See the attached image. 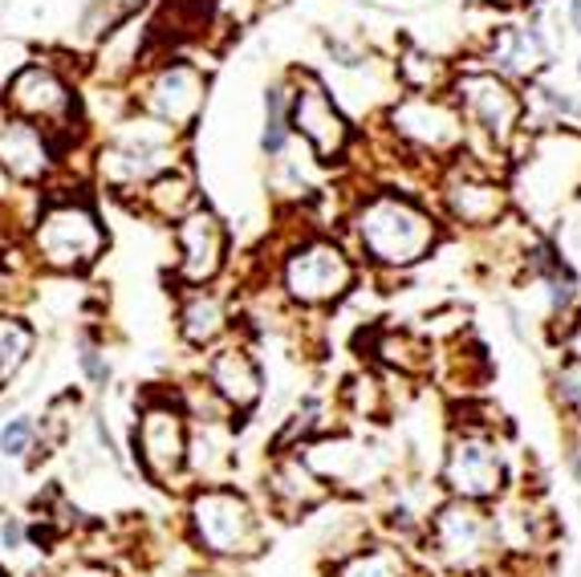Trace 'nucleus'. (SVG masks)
Returning a JSON list of instances; mask_svg holds the SVG:
<instances>
[{
    "label": "nucleus",
    "instance_id": "obj_1",
    "mask_svg": "<svg viewBox=\"0 0 581 577\" xmlns=\"http://www.w3.org/2000/svg\"><path fill=\"white\" fill-rule=\"evenodd\" d=\"M358 240L382 265H415L435 245V225L423 208L399 196H374L358 212Z\"/></svg>",
    "mask_w": 581,
    "mask_h": 577
},
{
    "label": "nucleus",
    "instance_id": "obj_2",
    "mask_svg": "<svg viewBox=\"0 0 581 577\" xmlns=\"http://www.w3.org/2000/svg\"><path fill=\"white\" fill-rule=\"evenodd\" d=\"M107 248V232L98 225L90 203L82 200H53L41 208L33 225V252L41 265L58 272L90 269Z\"/></svg>",
    "mask_w": 581,
    "mask_h": 577
},
{
    "label": "nucleus",
    "instance_id": "obj_3",
    "mask_svg": "<svg viewBox=\"0 0 581 577\" xmlns=\"http://www.w3.org/2000/svg\"><path fill=\"white\" fill-rule=\"evenodd\" d=\"M196 541L216 557H252L261 549V520L244 496L228 488H203L188 508Z\"/></svg>",
    "mask_w": 581,
    "mask_h": 577
},
{
    "label": "nucleus",
    "instance_id": "obj_4",
    "mask_svg": "<svg viewBox=\"0 0 581 577\" xmlns=\"http://www.w3.org/2000/svg\"><path fill=\"white\" fill-rule=\"evenodd\" d=\"M171 130L159 118H139V122H127V127L114 135V139L102 147V179L110 188L131 191L147 188L154 176L171 171Z\"/></svg>",
    "mask_w": 581,
    "mask_h": 577
},
{
    "label": "nucleus",
    "instance_id": "obj_5",
    "mask_svg": "<svg viewBox=\"0 0 581 577\" xmlns=\"http://www.w3.org/2000/svg\"><path fill=\"white\" fill-rule=\"evenodd\" d=\"M354 285V265L330 240H309L286 260V289L301 306H330Z\"/></svg>",
    "mask_w": 581,
    "mask_h": 577
},
{
    "label": "nucleus",
    "instance_id": "obj_6",
    "mask_svg": "<svg viewBox=\"0 0 581 577\" xmlns=\"http://www.w3.org/2000/svg\"><path fill=\"white\" fill-rule=\"evenodd\" d=\"M134 448H139V460L151 480L167 484L171 476H179V468L188 464V419L176 402H151L139 415Z\"/></svg>",
    "mask_w": 581,
    "mask_h": 577
},
{
    "label": "nucleus",
    "instance_id": "obj_7",
    "mask_svg": "<svg viewBox=\"0 0 581 577\" xmlns=\"http://www.w3.org/2000/svg\"><path fill=\"white\" fill-rule=\"evenodd\" d=\"M9 107L17 110V118H29V122H46V130H66L78 115V102H73V90L66 86L58 70L49 66H24L17 78L9 82Z\"/></svg>",
    "mask_w": 581,
    "mask_h": 577
},
{
    "label": "nucleus",
    "instance_id": "obj_8",
    "mask_svg": "<svg viewBox=\"0 0 581 577\" xmlns=\"http://www.w3.org/2000/svg\"><path fill=\"white\" fill-rule=\"evenodd\" d=\"M176 240H179V281L183 285H208L216 272L224 269L228 236L216 212L191 208L176 225Z\"/></svg>",
    "mask_w": 581,
    "mask_h": 577
},
{
    "label": "nucleus",
    "instance_id": "obj_9",
    "mask_svg": "<svg viewBox=\"0 0 581 577\" xmlns=\"http://www.w3.org/2000/svg\"><path fill=\"white\" fill-rule=\"evenodd\" d=\"M203 94H208V82L196 66H163L154 70L143 86V107L151 110V118L167 122V127H191L196 115L203 110Z\"/></svg>",
    "mask_w": 581,
    "mask_h": 577
},
{
    "label": "nucleus",
    "instance_id": "obj_10",
    "mask_svg": "<svg viewBox=\"0 0 581 577\" xmlns=\"http://www.w3.org/2000/svg\"><path fill=\"white\" fill-rule=\"evenodd\" d=\"M492 541H497V529H492V520L472 508L468 500H455V505L439 508L435 517V545L443 561L460 569H475L492 554Z\"/></svg>",
    "mask_w": 581,
    "mask_h": 577
},
{
    "label": "nucleus",
    "instance_id": "obj_11",
    "mask_svg": "<svg viewBox=\"0 0 581 577\" xmlns=\"http://www.w3.org/2000/svg\"><path fill=\"white\" fill-rule=\"evenodd\" d=\"M58 163V147L46 127H37L29 118H0V167L17 183H41L49 179Z\"/></svg>",
    "mask_w": 581,
    "mask_h": 577
},
{
    "label": "nucleus",
    "instance_id": "obj_12",
    "mask_svg": "<svg viewBox=\"0 0 581 577\" xmlns=\"http://www.w3.org/2000/svg\"><path fill=\"white\" fill-rule=\"evenodd\" d=\"M460 102L475 127L488 130L497 142H509L512 130H517V122H521V115H524L521 98L512 94L509 82H500L497 73H463Z\"/></svg>",
    "mask_w": 581,
    "mask_h": 577
},
{
    "label": "nucleus",
    "instance_id": "obj_13",
    "mask_svg": "<svg viewBox=\"0 0 581 577\" xmlns=\"http://www.w3.org/2000/svg\"><path fill=\"white\" fill-rule=\"evenodd\" d=\"M293 127L309 139V147L318 151V159H333L345 151L350 127L330 102V94L321 90L313 78H301V90L293 94Z\"/></svg>",
    "mask_w": 581,
    "mask_h": 577
},
{
    "label": "nucleus",
    "instance_id": "obj_14",
    "mask_svg": "<svg viewBox=\"0 0 581 577\" xmlns=\"http://www.w3.org/2000/svg\"><path fill=\"white\" fill-rule=\"evenodd\" d=\"M451 493H460L463 500H484L497 496L504 484V464H500L497 448L488 439L463 436L448 456V471H443Z\"/></svg>",
    "mask_w": 581,
    "mask_h": 577
},
{
    "label": "nucleus",
    "instance_id": "obj_15",
    "mask_svg": "<svg viewBox=\"0 0 581 577\" xmlns=\"http://www.w3.org/2000/svg\"><path fill=\"white\" fill-rule=\"evenodd\" d=\"M391 118L399 135H407L419 147H431V151H451L463 142V118L443 107L439 98H407L394 107Z\"/></svg>",
    "mask_w": 581,
    "mask_h": 577
},
{
    "label": "nucleus",
    "instance_id": "obj_16",
    "mask_svg": "<svg viewBox=\"0 0 581 577\" xmlns=\"http://www.w3.org/2000/svg\"><path fill=\"white\" fill-rule=\"evenodd\" d=\"M208 382L228 407H237V411H249L252 402L261 399V366L252 362L249 350H240V346H228V350L212 354V362H208Z\"/></svg>",
    "mask_w": 581,
    "mask_h": 577
},
{
    "label": "nucleus",
    "instance_id": "obj_17",
    "mask_svg": "<svg viewBox=\"0 0 581 577\" xmlns=\"http://www.w3.org/2000/svg\"><path fill=\"white\" fill-rule=\"evenodd\" d=\"M269 493H273V505L281 513H301V508H313L325 500V484L313 476V468L301 460H286L273 468V480H269Z\"/></svg>",
    "mask_w": 581,
    "mask_h": 577
},
{
    "label": "nucleus",
    "instance_id": "obj_18",
    "mask_svg": "<svg viewBox=\"0 0 581 577\" xmlns=\"http://www.w3.org/2000/svg\"><path fill=\"white\" fill-rule=\"evenodd\" d=\"M448 208L463 225H492L504 212V191L484 179H460L448 188Z\"/></svg>",
    "mask_w": 581,
    "mask_h": 577
},
{
    "label": "nucleus",
    "instance_id": "obj_19",
    "mask_svg": "<svg viewBox=\"0 0 581 577\" xmlns=\"http://www.w3.org/2000/svg\"><path fill=\"white\" fill-rule=\"evenodd\" d=\"M224 330H228L224 301L216 294H208V289H196V294L183 301V309H179V334H183L191 346H212Z\"/></svg>",
    "mask_w": 581,
    "mask_h": 577
},
{
    "label": "nucleus",
    "instance_id": "obj_20",
    "mask_svg": "<svg viewBox=\"0 0 581 577\" xmlns=\"http://www.w3.org/2000/svg\"><path fill=\"white\" fill-rule=\"evenodd\" d=\"M147 203H151V212L163 216V220H183L191 208H200V203H196V183H191L183 171L154 176L151 183H147Z\"/></svg>",
    "mask_w": 581,
    "mask_h": 577
},
{
    "label": "nucleus",
    "instance_id": "obj_21",
    "mask_svg": "<svg viewBox=\"0 0 581 577\" xmlns=\"http://www.w3.org/2000/svg\"><path fill=\"white\" fill-rule=\"evenodd\" d=\"M497 58L509 73H537L549 61V49L533 29H504L497 41Z\"/></svg>",
    "mask_w": 581,
    "mask_h": 577
},
{
    "label": "nucleus",
    "instance_id": "obj_22",
    "mask_svg": "<svg viewBox=\"0 0 581 577\" xmlns=\"http://www.w3.org/2000/svg\"><path fill=\"white\" fill-rule=\"evenodd\" d=\"M33 354V330L21 318H0V382L12 378Z\"/></svg>",
    "mask_w": 581,
    "mask_h": 577
},
{
    "label": "nucleus",
    "instance_id": "obj_23",
    "mask_svg": "<svg viewBox=\"0 0 581 577\" xmlns=\"http://www.w3.org/2000/svg\"><path fill=\"white\" fill-rule=\"evenodd\" d=\"M379 354L391 366L407 370V375H419V370H428V362H431V350L419 342V338H411V334H387L379 342Z\"/></svg>",
    "mask_w": 581,
    "mask_h": 577
},
{
    "label": "nucleus",
    "instance_id": "obj_24",
    "mask_svg": "<svg viewBox=\"0 0 581 577\" xmlns=\"http://www.w3.org/2000/svg\"><path fill=\"white\" fill-rule=\"evenodd\" d=\"M338 577H403V566H399V557L387 554V549H370V554H358L350 557Z\"/></svg>",
    "mask_w": 581,
    "mask_h": 577
},
{
    "label": "nucleus",
    "instance_id": "obj_25",
    "mask_svg": "<svg viewBox=\"0 0 581 577\" xmlns=\"http://www.w3.org/2000/svg\"><path fill=\"white\" fill-rule=\"evenodd\" d=\"M403 82L411 86V90H431V86L443 82V66H439L435 58H423V53H407Z\"/></svg>",
    "mask_w": 581,
    "mask_h": 577
},
{
    "label": "nucleus",
    "instance_id": "obj_26",
    "mask_svg": "<svg viewBox=\"0 0 581 577\" xmlns=\"http://www.w3.org/2000/svg\"><path fill=\"white\" fill-rule=\"evenodd\" d=\"M286 94L281 90H269V122H264V151L277 155L286 151Z\"/></svg>",
    "mask_w": 581,
    "mask_h": 577
},
{
    "label": "nucleus",
    "instance_id": "obj_27",
    "mask_svg": "<svg viewBox=\"0 0 581 577\" xmlns=\"http://www.w3.org/2000/svg\"><path fill=\"white\" fill-rule=\"evenodd\" d=\"M33 439H37V431L29 419H9V427L0 431V451H4L9 460H21L24 451L33 448Z\"/></svg>",
    "mask_w": 581,
    "mask_h": 577
},
{
    "label": "nucleus",
    "instance_id": "obj_28",
    "mask_svg": "<svg viewBox=\"0 0 581 577\" xmlns=\"http://www.w3.org/2000/svg\"><path fill=\"white\" fill-rule=\"evenodd\" d=\"M558 395L561 402L570 407V411L581 415V362L573 358L570 366H561V375H558Z\"/></svg>",
    "mask_w": 581,
    "mask_h": 577
},
{
    "label": "nucleus",
    "instance_id": "obj_29",
    "mask_svg": "<svg viewBox=\"0 0 581 577\" xmlns=\"http://www.w3.org/2000/svg\"><path fill=\"white\" fill-rule=\"evenodd\" d=\"M82 370H86V378H90L94 387H107L110 366H107V358H102V350H94V346H86V350H82Z\"/></svg>",
    "mask_w": 581,
    "mask_h": 577
},
{
    "label": "nucleus",
    "instance_id": "obj_30",
    "mask_svg": "<svg viewBox=\"0 0 581 577\" xmlns=\"http://www.w3.org/2000/svg\"><path fill=\"white\" fill-rule=\"evenodd\" d=\"M0 541L9 545V549H17V545L24 541V529L17 525V520H4V525H0Z\"/></svg>",
    "mask_w": 581,
    "mask_h": 577
},
{
    "label": "nucleus",
    "instance_id": "obj_31",
    "mask_svg": "<svg viewBox=\"0 0 581 577\" xmlns=\"http://www.w3.org/2000/svg\"><path fill=\"white\" fill-rule=\"evenodd\" d=\"M61 577H114L110 569H102V566H70Z\"/></svg>",
    "mask_w": 581,
    "mask_h": 577
},
{
    "label": "nucleus",
    "instance_id": "obj_32",
    "mask_svg": "<svg viewBox=\"0 0 581 577\" xmlns=\"http://www.w3.org/2000/svg\"><path fill=\"white\" fill-rule=\"evenodd\" d=\"M570 350H573V358H578V362H581V326H578V334H573V338H570Z\"/></svg>",
    "mask_w": 581,
    "mask_h": 577
},
{
    "label": "nucleus",
    "instance_id": "obj_33",
    "mask_svg": "<svg viewBox=\"0 0 581 577\" xmlns=\"http://www.w3.org/2000/svg\"><path fill=\"white\" fill-rule=\"evenodd\" d=\"M570 17H573V24H578V33H581V0H573L570 4Z\"/></svg>",
    "mask_w": 581,
    "mask_h": 577
},
{
    "label": "nucleus",
    "instance_id": "obj_34",
    "mask_svg": "<svg viewBox=\"0 0 581 577\" xmlns=\"http://www.w3.org/2000/svg\"><path fill=\"white\" fill-rule=\"evenodd\" d=\"M524 4H545V0H524Z\"/></svg>",
    "mask_w": 581,
    "mask_h": 577
},
{
    "label": "nucleus",
    "instance_id": "obj_35",
    "mask_svg": "<svg viewBox=\"0 0 581 577\" xmlns=\"http://www.w3.org/2000/svg\"><path fill=\"white\" fill-rule=\"evenodd\" d=\"M0 577H4V574H0Z\"/></svg>",
    "mask_w": 581,
    "mask_h": 577
}]
</instances>
